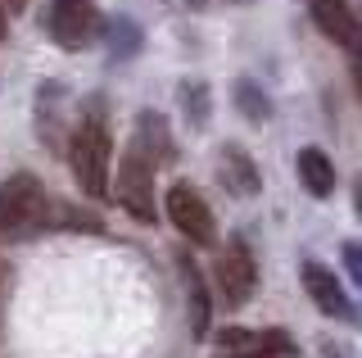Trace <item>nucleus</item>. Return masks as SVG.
I'll use <instances>...</instances> for the list:
<instances>
[{
  "mask_svg": "<svg viewBox=\"0 0 362 358\" xmlns=\"http://www.w3.org/2000/svg\"><path fill=\"white\" fill-rule=\"evenodd\" d=\"M168 218H173V227L186 236L190 245H213L218 241V222H213V209H209V200H204L195 186H186V182H177V186H168Z\"/></svg>",
  "mask_w": 362,
  "mask_h": 358,
  "instance_id": "20e7f679",
  "label": "nucleus"
},
{
  "mask_svg": "<svg viewBox=\"0 0 362 358\" xmlns=\"http://www.w3.org/2000/svg\"><path fill=\"white\" fill-rule=\"evenodd\" d=\"M213 345H218V354L226 358H294V340L286 331L276 327H222L213 335Z\"/></svg>",
  "mask_w": 362,
  "mask_h": 358,
  "instance_id": "39448f33",
  "label": "nucleus"
},
{
  "mask_svg": "<svg viewBox=\"0 0 362 358\" xmlns=\"http://www.w3.org/2000/svg\"><path fill=\"white\" fill-rule=\"evenodd\" d=\"M317 28L326 32V37L335 41V46H358V14L349 9V0H308Z\"/></svg>",
  "mask_w": 362,
  "mask_h": 358,
  "instance_id": "1a4fd4ad",
  "label": "nucleus"
},
{
  "mask_svg": "<svg viewBox=\"0 0 362 358\" xmlns=\"http://www.w3.org/2000/svg\"><path fill=\"white\" fill-rule=\"evenodd\" d=\"M344 263H349V277H354V286H362V263H358V245H344Z\"/></svg>",
  "mask_w": 362,
  "mask_h": 358,
  "instance_id": "4468645a",
  "label": "nucleus"
},
{
  "mask_svg": "<svg viewBox=\"0 0 362 358\" xmlns=\"http://www.w3.org/2000/svg\"><path fill=\"white\" fill-rule=\"evenodd\" d=\"M5 286H9V263L0 259V295H5Z\"/></svg>",
  "mask_w": 362,
  "mask_h": 358,
  "instance_id": "2eb2a0df",
  "label": "nucleus"
},
{
  "mask_svg": "<svg viewBox=\"0 0 362 358\" xmlns=\"http://www.w3.org/2000/svg\"><path fill=\"white\" fill-rule=\"evenodd\" d=\"M299 182L303 191L326 200L335 191V168H331V154H322L317 145H308V150H299Z\"/></svg>",
  "mask_w": 362,
  "mask_h": 358,
  "instance_id": "9d476101",
  "label": "nucleus"
},
{
  "mask_svg": "<svg viewBox=\"0 0 362 358\" xmlns=\"http://www.w3.org/2000/svg\"><path fill=\"white\" fill-rule=\"evenodd\" d=\"M5 32H9V14H5V5H0V41H5Z\"/></svg>",
  "mask_w": 362,
  "mask_h": 358,
  "instance_id": "dca6fc26",
  "label": "nucleus"
},
{
  "mask_svg": "<svg viewBox=\"0 0 362 358\" xmlns=\"http://www.w3.org/2000/svg\"><path fill=\"white\" fill-rule=\"evenodd\" d=\"M68 163H73V177L86 195L105 200L109 195V163H113V141H109V127L100 114H90L77 122L73 132V145H68Z\"/></svg>",
  "mask_w": 362,
  "mask_h": 358,
  "instance_id": "f03ea898",
  "label": "nucleus"
},
{
  "mask_svg": "<svg viewBox=\"0 0 362 358\" xmlns=\"http://www.w3.org/2000/svg\"><path fill=\"white\" fill-rule=\"evenodd\" d=\"M163 159V141H145V132L136 127V141L122 154L118 168V204L127 209L136 222H154V168Z\"/></svg>",
  "mask_w": 362,
  "mask_h": 358,
  "instance_id": "f257e3e1",
  "label": "nucleus"
},
{
  "mask_svg": "<svg viewBox=\"0 0 362 358\" xmlns=\"http://www.w3.org/2000/svg\"><path fill=\"white\" fill-rule=\"evenodd\" d=\"M303 290H308V299L322 313H331V318H354V304H349V295L339 290L335 272L322 263H303Z\"/></svg>",
  "mask_w": 362,
  "mask_h": 358,
  "instance_id": "6e6552de",
  "label": "nucleus"
},
{
  "mask_svg": "<svg viewBox=\"0 0 362 358\" xmlns=\"http://www.w3.org/2000/svg\"><path fill=\"white\" fill-rule=\"evenodd\" d=\"M95 28H100V14H95L90 0H54L50 32H54V41H59L64 50L86 46V41L95 37Z\"/></svg>",
  "mask_w": 362,
  "mask_h": 358,
  "instance_id": "0eeeda50",
  "label": "nucleus"
},
{
  "mask_svg": "<svg viewBox=\"0 0 362 358\" xmlns=\"http://www.w3.org/2000/svg\"><path fill=\"white\" fill-rule=\"evenodd\" d=\"M218 286H222V299L231 308L249 304V295L258 290V263L249 254V245L240 236H231L222 245V259H218Z\"/></svg>",
  "mask_w": 362,
  "mask_h": 358,
  "instance_id": "423d86ee",
  "label": "nucleus"
},
{
  "mask_svg": "<svg viewBox=\"0 0 362 358\" xmlns=\"http://www.w3.org/2000/svg\"><path fill=\"white\" fill-rule=\"evenodd\" d=\"M45 218V186L32 173H14L0 186V236H23Z\"/></svg>",
  "mask_w": 362,
  "mask_h": 358,
  "instance_id": "7ed1b4c3",
  "label": "nucleus"
},
{
  "mask_svg": "<svg viewBox=\"0 0 362 358\" xmlns=\"http://www.w3.org/2000/svg\"><path fill=\"white\" fill-rule=\"evenodd\" d=\"M235 96H240V109L249 118H267V100H263V91H254V82H240Z\"/></svg>",
  "mask_w": 362,
  "mask_h": 358,
  "instance_id": "ddd939ff",
  "label": "nucleus"
},
{
  "mask_svg": "<svg viewBox=\"0 0 362 358\" xmlns=\"http://www.w3.org/2000/svg\"><path fill=\"white\" fill-rule=\"evenodd\" d=\"M181 272H186V290H190V299H195V313H190V331L199 335H209V290H204V277H199V267L190 263V259H181Z\"/></svg>",
  "mask_w": 362,
  "mask_h": 358,
  "instance_id": "f8f14e48",
  "label": "nucleus"
},
{
  "mask_svg": "<svg viewBox=\"0 0 362 358\" xmlns=\"http://www.w3.org/2000/svg\"><path fill=\"white\" fill-rule=\"evenodd\" d=\"M222 182L231 186L235 195H254L258 191V168L249 163V154L235 150V145H226V150H222Z\"/></svg>",
  "mask_w": 362,
  "mask_h": 358,
  "instance_id": "9b49d317",
  "label": "nucleus"
}]
</instances>
